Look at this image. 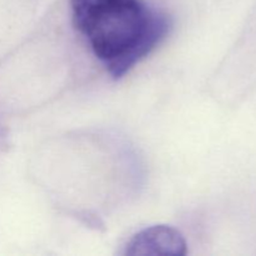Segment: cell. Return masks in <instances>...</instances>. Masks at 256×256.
Returning a JSON list of instances; mask_svg holds the SVG:
<instances>
[{
    "label": "cell",
    "mask_w": 256,
    "mask_h": 256,
    "mask_svg": "<svg viewBox=\"0 0 256 256\" xmlns=\"http://www.w3.org/2000/svg\"><path fill=\"white\" fill-rule=\"evenodd\" d=\"M74 26L109 74L124 76L172 28L169 16L142 0H70Z\"/></svg>",
    "instance_id": "cell-1"
}]
</instances>
